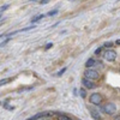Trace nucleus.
Here are the masks:
<instances>
[{
  "mask_svg": "<svg viewBox=\"0 0 120 120\" xmlns=\"http://www.w3.org/2000/svg\"><path fill=\"white\" fill-rule=\"evenodd\" d=\"M84 76H85V78L90 79V81H91V79H97L100 77L98 72L95 71V70H91V68H86L85 72H84Z\"/></svg>",
  "mask_w": 120,
  "mask_h": 120,
  "instance_id": "obj_1",
  "label": "nucleus"
},
{
  "mask_svg": "<svg viewBox=\"0 0 120 120\" xmlns=\"http://www.w3.org/2000/svg\"><path fill=\"white\" fill-rule=\"evenodd\" d=\"M103 112L112 115V114H114V113L116 112V106H115L113 102H108V103H106L105 107H103Z\"/></svg>",
  "mask_w": 120,
  "mask_h": 120,
  "instance_id": "obj_2",
  "label": "nucleus"
},
{
  "mask_svg": "<svg viewBox=\"0 0 120 120\" xmlns=\"http://www.w3.org/2000/svg\"><path fill=\"white\" fill-rule=\"evenodd\" d=\"M103 56H105V59L107 60V61H114V60L116 59V52L112 51V49H108L107 52H105Z\"/></svg>",
  "mask_w": 120,
  "mask_h": 120,
  "instance_id": "obj_3",
  "label": "nucleus"
},
{
  "mask_svg": "<svg viewBox=\"0 0 120 120\" xmlns=\"http://www.w3.org/2000/svg\"><path fill=\"white\" fill-rule=\"evenodd\" d=\"M89 101L91 102L93 105H100V103H101V101H102V97H101V95H100V94L95 93V94H91V95H90Z\"/></svg>",
  "mask_w": 120,
  "mask_h": 120,
  "instance_id": "obj_4",
  "label": "nucleus"
},
{
  "mask_svg": "<svg viewBox=\"0 0 120 120\" xmlns=\"http://www.w3.org/2000/svg\"><path fill=\"white\" fill-rule=\"evenodd\" d=\"M82 84L86 88V89H94L96 85L91 82V81H90V79H88V78H83L82 79Z\"/></svg>",
  "mask_w": 120,
  "mask_h": 120,
  "instance_id": "obj_5",
  "label": "nucleus"
},
{
  "mask_svg": "<svg viewBox=\"0 0 120 120\" xmlns=\"http://www.w3.org/2000/svg\"><path fill=\"white\" fill-rule=\"evenodd\" d=\"M52 113H37L36 115H34L33 118H30V119H28V120H37V119H40V118H42V116H45V115H51Z\"/></svg>",
  "mask_w": 120,
  "mask_h": 120,
  "instance_id": "obj_6",
  "label": "nucleus"
},
{
  "mask_svg": "<svg viewBox=\"0 0 120 120\" xmlns=\"http://www.w3.org/2000/svg\"><path fill=\"white\" fill-rule=\"evenodd\" d=\"M95 64H96V61H95L94 59H89L88 61H86V64H85V66H86V67L89 68V67H91V66H94Z\"/></svg>",
  "mask_w": 120,
  "mask_h": 120,
  "instance_id": "obj_7",
  "label": "nucleus"
},
{
  "mask_svg": "<svg viewBox=\"0 0 120 120\" xmlns=\"http://www.w3.org/2000/svg\"><path fill=\"white\" fill-rule=\"evenodd\" d=\"M43 17H45L43 15H38V16L34 17V18L31 19V23H36V22H38V21H41V19H42Z\"/></svg>",
  "mask_w": 120,
  "mask_h": 120,
  "instance_id": "obj_8",
  "label": "nucleus"
},
{
  "mask_svg": "<svg viewBox=\"0 0 120 120\" xmlns=\"http://www.w3.org/2000/svg\"><path fill=\"white\" fill-rule=\"evenodd\" d=\"M79 94H81V97L82 98H85L86 97V91H85V89H83V88L79 89Z\"/></svg>",
  "mask_w": 120,
  "mask_h": 120,
  "instance_id": "obj_9",
  "label": "nucleus"
},
{
  "mask_svg": "<svg viewBox=\"0 0 120 120\" xmlns=\"http://www.w3.org/2000/svg\"><path fill=\"white\" fill-rule=\"evenodd\" d=\"M59 120H72V119L66 115H59Z\"/></svg>",
  "mask_w": 120,
  "mask_h": 120,
  "instance_id": "obj_10",
  "label": "nucleus"
},
{
  "mask_svg": "<svg viewBox=\"0 0 120 120\" xmlns=\"http://www.w3.org/2000/svg\"><path fill=\"white\" fill-rule=\"evenodd\" d=\"M91 113H93V116L96 119V120H100V119H101V118H100V115H97V113L96 112H94V111H91Z\"/></svg>",
  "mask_w": 120,
  "mask_h": 120,
  "instance_id": "obj_11",
  "label": "nucleus"
},
{
  "mask_svg": "<svg viewBox=\"0 0 120 120\" xmlns=\"http://www.w3.org/2000/svg\"><path fill=\"white\" fill-rule=\"evenodd\" d=\"M35 26L34 25H31V26H26V28H24V29H22V30H19V31H28V30H30V29H34Z\"/></svg>",
  "mask_w": 120,
  "mask_h": 120,
  "instance_id": "obj_12",
  "label": "nucleus"
},
{
  "mask_svg": "<svg viewBox=\"0 0 120 120\" xmlns=\"http://www.w3.org/2000/svg\"><path fill=\"white\" fill-rule=\"evenodd\" d=\"M65 71H66V68H63V70H61V71H59V72L56 73V76H58V77H60V76H61V75H63V73H64Z\"/></svg>",
  "mask_w": 120,
  "mask_h": 120,
  "instance_id": "obj_13",
  "label": "nucleus"
},
{
  "mask_svg": "<svg viewBox=\"0 0 120 120\" xmlns=\"http://www.w3.org/2000/svg\"><path fill=\"white\" fill-rule=\"evenodd\" d=\"M55 13H58V10H54V11H51V12H48L49 16H54Z\"/></svg>",
  "mask_w": 120,
  "mask_h": 120,
  "instance_id": "obj_14",
  "label": "nucleus"
},
{
  "mask_svg": "<svg viewBox=\"0 0 120 120\" xmlns=\"http://www.w3.org/2000/svg\"><path fill=\"white\" fill-rule=\"evenodd\" d=\"M7 7H8V5H4V6H1V13H3L4 11H6Z\"/></svg>",
  "mask_w": 120,
  "mask_h": 120,
  "instance_id": "obj_15",
  "label": "nucleus"
},
{
  "mask_svg": "<svg viewBox=\"0 0 120 120\" xmlns=\"http://www.w3.org/2000/svg\"><path fill=\"white\" fill-rule=\"evenodd\" d=\"M51 0H41V5H46V4H48Z\"/></svg>",
  "mask_w": 120,
  "mask_h": 120,
  "instance_id": "obj_16",
  "label": "nucleus"
},
{
  "mask_svg": "<svg viewBox=\"0 0 120 120\" xmlns=\"http://www.w3.org/2000/svg\"><path fill=\"white\" fill-rule=\"evenodd\" d=\"M8 81H10V79H3V81L0 82V84H1V85H4V84H6V83H7Z\"/></svg>",
  "mask_w": 120,
  "mask_h": 120,
  "instance_id": "obj_17",
  "label": "nucleus"
},
{
  "mask_svg": "<svg viewBox=\"0 0 120 120\" xmlns=\"http://www.w3.org/2000/svg\"><path fill=\"white\" fill-rule=\"evenodd\" d=\"M101 51H102V48H101V47H100V48H97L96 51H95V54H100V53H101Z\"/></svg>",
  "mask_w": 120,
  "mask_h": 120,
  "instance_id": "obj_18",
  "label": "nucleus"
},
{
  "mask_svg": "<svg viewBox=\"0 0 120 120\" xmlns=\"http://www.w3.org/2000/svg\"><path fill=\"white\" fill-rule=\"evenodd\" d=\"M51 47H53V43H47L45 48H46V49H49V48H51Z\"/></svg>",
  "mask_w": 120,
  "mask_h": 120,
  "instance_id": "obj_19",
  "label": "nucleus"
},
{
  "mask_svg": "<svg viewBox=\"0 0 120 120\" xmlns=\"http://www.w3.org/2000/svg\"><path fill=\"white\" fill-rule=\"evenodd\" d=\"M105 46L106 47H111L112 46V42H107V43H105Z\"/></svg>",
  "mask_w": 120,
  "mask_h": 120,
  "instance_id": "obj_20",
  "label": "nucleus"
},
{
  "mask_svg": "<svg viewBox=\"0 0 120 120\" xmlns=\"http://www.w3.org/2000/svg\"><path fill=\"white\" fill-rule=\"evenodd\" d=\"M114 120H120V116H115V119Z\"/></svg>",
  "mask_w": 120,
  "mask_h": 120,
  "instance_id": "obj_21",
  "label": "nucleus"
},
{
  "mask_svg": "<svg viewBox=\"0 0 120 120\" xmlns=\"http://www.w3.org/2000/svg\"><path fill=\"white\" fill-rule=\"evenodd\" d=\"M116 45H120V40H119V41H116Z\"/></svg>",
  "mask_w": 120,
  "mask_h": 120,
  "instance_id": "obj_22",
  "label": "nucleus"
},
{
  "mask_svg": "<svg viewBox=\"0 0 120 120\" xmlns=\"http://www.w3.org/2000/svg\"><path fill=\"white\" fill-rule=\"evenodd\" d=\"M31 1H36V0H31Z\"/></svg>",
  "mask_w": 120,
  "mask_h": 120,
  "instance_id": "obj_23",
  "label": "nucleus"
},
{
  "mask_svg": "<svg viewBox=\"0 0 120 120\" xmlns=\"http://www.w3.org/2000/svg\"><path fill=\"white\" fill-rule=\"evenodd\" d=\"M71 1H73V0H71Z\"/></svg>",
  "mask_w": 120,
  "mask_h": 120,
  "instance_id": "obj_24",
  "label": "nucleus"
}]
</instances>
